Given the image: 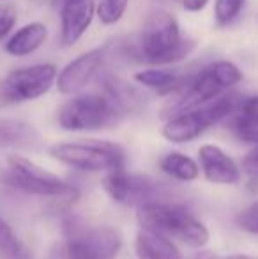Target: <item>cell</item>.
Listing matches in <instances>:
<instances>
[{
  "instance_id": "6da1fadb",
  "label": "cell",
  "mask_w": 258,
  "mask_h": 259,
  "mask_svg": "<svg viewBox=\"0 0 258 259\" xmlns=\"http://www.w3.org/2000/svg\"><path fill=\"white\" fill-rule=\"evenodd\" d=\"M138 45L140 64L154 67L184 60L195 50V41L182 37L179 21L165 9H154L149 13L143 30L138 34Z\"/></svg>"
},
{
  "instance_id": "7a4b0ae2",
  "label": "cell",
  "mask_w": 258,
  "mask_h": 259,
  "mask_svg": "<svg viewBox=\"0 0 258 259\" xmlns=\"http://www.w3.org/2000/svg\"><path fill=\"white\" fill-rule=\"evenodd\" d=\"M242 81V72L234 62L217 60L205 65L198 72L188 74L184 85L172 94V99L163 109V118L168 120L179 113L190 111L193 108L209 103L219 94L230 90L237 83Z\"/></svg>"
},
{
  "instance_id": "3957f363",
  "label": "cell",
  "mask_w": 258,
  "mask_h": 259,
  "mask_svg": "<svg viewBox=\"0 0 258 259\" xmlns=\"http://www.w3.org/2000/svg\"><path fill=\"white\" fill-rule=\"evenodd\" d=\"M136 217L141 228L152 229L168 238L180 240L195 249H202L209 242V229L188 208L175 203L149 201L138 206Z\"/></svg>"
},
{
  "instance_id": "277c9868",
  "label": "cell",
  "mask_w": 258,
  "mask_h": 259,
  "mask_svg": "<svg viewBox=\"0 0 258 259\" xmlns=\"http://www.w3.org/2000/svg\"><path fill=\"white\" fill-rule=\"evenodd\" d=\"M242 101L244 99L241 94L227 90V92L219 94L212 101L198 106V108L170 116L161 129L163 138L177 145L190 143V141L196 140L200 134L205 133L209 127H212L214 123L230 118L239 109Z\"/></svg>"
},
{
  "instance_id": "5b68a950",
  "label": "cell",
  "mask_w": 258,
  "mask_h": 259,
  "mask_svg": "<svg viewBox=\"0 0 258 259\" xmlns=\"http://www.w3.org/2000/svg\"><path fill=\"white\" fill-rule=\"evenodd\" d=\"M64 235L65 259H114L122 245L117 229L89 224L80 217L65 219Z\"/></svg>"
},
{
  "instance_id": "8992f818",
  "label": "cell",
  "mask_w": 258,
  "mask_h": 259,
  "mask_svg": "<svg viewBox=\"0 0 258 259\" xmlns=\"http://www.w3.org/2000/svg\"><path fill=\"white\" fill-rule=\"evenodd\" d=\"M122 116L104 94H82L62 104L57 120L64 131L89 133L114 127Z\"/></svg>"
},
{
  "instance_id": "52a82bcc",
  "label": "cell",
  "mask_w": 258,
  "mask_h": 259,
  "mask_svg": "<svg viewBox=\"0 0 258 259\" xmlns=\"http://www.w3.org/2000/svg\"><path fill=\"white\" fill-rule=\"evenodd\" d=\"M0 182L25 194L45 198H62L72 192L71 184L18 154L7 155L6 164L0 169Z\"/></svg>"
},
{
  "instance_id": "ba28073f",
  "label": "cell",
  "mask_w": 258,
  "mask_h": 259,
  "mask_svg": "<svg viewBox=\"0 0 258 259\" xmlns=\"http://www.w3.org/2000/svg\"><path fill=\"white\" fill-rule=\"evenodd\" d=\"M50 155L82 171H110L124 166V150L110 141H75L50 148Z\"/></svg>"
},
{
  "instance_id": "9c48e42d",
  "label": "cell",
  "mask_w": 258,
  "mask_h": 259,
  "mask_svg": "<svg viewBox=\"0 0 258 259\" xmlns=\"http://www.w3.org/2000/svg\"><path fill=\"white\" fill-rule=\"evenodd\" d=\"M53 64H34L11 71L0 81V101L4 104H21L35 101L50 92L57 83Z\"/></svg>"
},
{
  "instance_id": "30bf717a",
  "label": "cell",
  "mask_w": 258,
  "mask_h": 259,
  "mask_svg": "<svg viewBox=\"0 0 258 259\" xmlns=\"http://www.w3.org/2000/svg\"><path fill=\"white\" fill-rule=\"evenodd\" d=\"M108 64L106 46L89 50L71 60L62 71L57 74V89L60 94L72 96L82 92L83 89L90 85L97 76L104 71V65Z\"/></svg>"
},
{
  "instance_id": "8fae6325",
  "label": "cell",
  "mask_w": 258,
  "mask_h": 259,
  "mask_svg": "<svg viewBox=\"0 0 258 259\" xmlns=\"http://www.w3.org/2000/svg\"><path fill=\"white\" fill-rule=\"evenodd\" d=\"M103 184L108 196L117 203H124V205L140 206L143 203L152 201V198L156 196V184L151 177L128 173L124 166L106 171Z\"/></svg>"
},
{
  "instance_id": "7c38bea8",
  "label": "cell",
  "mask_w": 258,
  "mask_h": 259,
  "mask_svg": "<svg viewBox=\"0 0 258 259\" xmlns=\"http://www.w3.org/2000/svg\"><path fill=\"white\" fill-rule=\"evenodd\" d=\"M97 81L103 89V94L115 104V108L122 115H134V113H141L147 108L149 99L143 94V90H140L115 72L103 71L97 76Z\"/></svg>"
},
{
  "instance_id": "4fadbf2b",
  "label": "cell",
  "mask_w": 258,
  "mask_h": 259,
  "mask_svg": "<svg viewBox=\"0 0 258 259\" xmlns=\"http://www.w3.org/2000/svg\"><path fill=\"white\" fill-rule=\"evenodd\" d=\"M60 14V45L72 46L85 35L96 16L94 0H67L59 7Z\"/></svg>"
},
{
  "instance_id": "5bb4252c",
  "label": "cell",
  "mask_w": 258,
  "mask_h": 259,
  "mask_svg": "<svg viewBox=\"0 0 258 259\" xmlns=\"http://www.w3.org/2000/svg\"><path fill=\"white\" fill-rule=\"evenodd\" d=\"M198 159L203 177L212 184L232 185L241 180V169H239L237 162L217 145L200 147Z\"/></svg>"
},
{
  "instance_id": "9a60e30c",
  "label": "cell",
  "mask_w": 258,
  "mask_h": 259,
  "mask_svg": "<svg viewBox=\"0 0 258 259\" xmlns=\"http://www.w3.org/2000/svg\"><path fill=\"white\" fill-rule=\"evenodd\" d=\"M48 39V28L41 21H32L18 28L14 34L7 37L4 50L11 57H28L34 52H38Z\"/></svg>"
},
{
  "instance_id": "2e32d148",
  "label": "cell",
  "mask_w": 258,
  "mask_h": 259,
  "mask_svg": "<svg viewBox=\"0 0 258 259\" xmlns=\"http://www.w3.org/2000/svg\"><path fill=\"white\" fill-rule=\"evenodd\" d=\"M138 259H184L172 240L152 229L141 228L134 238Z\"/></svg>"
},
{
  "instance_id": "e0dca14e",
  "label": "cell",
  "mask_w": 258,
  "mask_h": 259,
  "mask_svg": "<svg viewBox=\"0 0 258 259\" xmlns=\"http://www.w3.org/2000/svg\"><path fill=\"white\" fill-rule=\"evenodd\" d=\"M188 74H177L173 71H166V69L151 67L138 71L134 74V81L140 87H145L149 90H154L159 96H172L175 94L180 87L184 85Z\"/></svg>"
},
{
  "instance_id": "ac0fdd59",
  "label": "cell",
  "mask_w": 258,
  "mask_h": 259,
  "mask_svg": "<svg viewBox=\"0 0 258 259\" xmlns=\"http://www.w3.org/2000/svg\"><path fill=\"white\" fill-rule=\"evenodd\" d=\"M39 133L21 120H0V148H35Z\"/></svg>"
},
{
  "instance_id": "d6986e66",
  "label": "cell",
  "mask_w": 258,
  "mask_h": 259,
  "mask_svg": "<svg viewBox=\"0 0 258 259\" xmlns=\"http://www.w3.org/2000/svg\"><path fill=\"white\" fill-rule=\"evenodd\" d=\"M161 169L165 171L168 177L175 178L180 182H193L200 175V166L196 164L191 157L179 154V152H170L161 159L159 162Z\"/></svg>"
},
{
  "instance_id": "ffe728a7",
  "label": "cell",
  "mask_w": 258,
  "mask_h": 259,
  "mask_svg": "<svg viewBox=\"0 0 258 259\" xmlns=\"http://www.w3.org/2000/svg\"><path fill=\"white\" fill-rule=\"evenodd\" d=\"M0 254L4 259H32L27 245L0 215Z\"/></svg>"
},
{
  "instance_id": "44dd1931",
  "label": "cell",
  "mask_w": 258,
  "mask_h": 259,
  "mask_svg": "<svg viewBox=\"0 0 258 259\" xmlns=\"http://www.w3.org/2000/svg\"><path fill=\"white\" fill-rule=\"evenodd\" d=\"M129 6V0H97L96 16L103 25H115L122 20Z\"/></svg>"
},
{
  "instance_id": "7402d4cb",
  "label": "cell",
  "mask_w": 258,
  "mask_h": 259,
  "mask_svg": "<svg viewBox=\"0 0 258 259\" xmlns=\"http://www.w3.org/2000/svg\"><path fill=\"white\" fill-rule=\"evenodd\" d=\"M246 6V0H216L214 2V20L217 27H228L232 25Z\"/></svg>"
},
{
  "instance_id": "603a6c76",
  "label": "cell",
  "mask_w": 258,
  "mask_h": 259,
  "mask_svg": "<svg viewBox=\"0 0 258 259\" xmlns=\"http://www.w3.org/2000/svg\"><path fill=\"white\" fill-rule=\"evenodd\" d=\"M232 125H253L258 123V96L248 97L239 106V109L230 116Z\"/></svg>"
},
{
  "instance_id": "cb8c5ba5",
  "label": "cell",
  "mask_w": 258,
  "mask_h": 259,
  "mask_svg": "<svg viewBox=\"0 0 258 259\" xmlns=\"http://www.w3.org/2000/svg\"><path fill=\"white\" fill-rule=\"evenodd\" d=\"M18 23V11L13 4L0 6V41L7 39L13 34L14 27Z\"/></svg>"
},
{
  "instance_id": "d4e9b609",
  "label": "cell",
  "mask_w": 258,
  "mask_h": 259,
  "mask_svg": "<svg viewBox=\"0 0 258 259\" xmlns=\"http://www.w3.org/2000/svg\"><path fill=\"white\" fill-rule=\"evenodd\" d=\"M237 224L241 229H244L246 233H253L258 235V201L251 203L248 208L241 211L237 215Z\"/></svg>"
},
{
  "instance_id": "484cf974",
  "label": "cell",
  "mask_w": 258,
  "mask_h": 259,
  "mask_svg": "<svg viewBox=\"0 0 258 259\" xmlns=\"http://www.w3.org/2000/svg\"><path fill=\"white\" fill-rule=\"evenodd\" d=\"M242 167H244V173L248 177V187L251 191H258V148L246 155Z\"/></svg>"
},
{
  "instance_id": "4316f807",
  "label": "cell",
  "mask_w": 258,
  "mask_h": 259,
  "mask_svg": "<svg viewBox=\"0 0 258 259\" xmlns=\"http://www.w3.org/2000/svg\"><path fill=\"white\" fill-rule=\"evenodd\" d=\"M232 131L237 134L239 140L258 147V123H253V125H232Z\"/></svg>"
},
{
  "instance_id": "83f0119b",
  "label": "cell",
  "mask_w": 258,
  "mask_h": 259,
  "mask_svg": "<svg viewBox=\"0 0 258 259\" xmlns=\"http://www.w3.org/2000/svg\"><path fill=\"white\" fill-rule=\"evenodd\" d=\"M195 259H258L253 256H246V254H234V256H217V254L212 252H202L198 254Z\"/></svg>"
},
{
  "instance_id": "f1b7e54d",
  "label": "cell",
  "mask_w": 258,
  "mask_h": 259,
  "mask_svg": "<svg viewBox=\"0 0 258 259\" xmlns=\"http://www.w3.org/2000/svg\"><path fill=\"white\" fill-rule=\"evenodd\" d=\"M182 2V7L186 11H190V13H198V11H202L203 7L209 4V0H180Z\"/></svg>"
},
{
  "instance_id": "f546056e",
  "label": "cell",
  "mask_w": 258,
  "mask_h": 259,
  "mask_svg": "<svg viewBox=\"0 0 258 259\" xmlns=\"http://www.w3.org/2000/svg\"><path fill=\"white\" fill-rule=\"evenodd\" d=\"M156 2H163V4H166V2H172V0H156Z\"/></svg>"
}]
</instances>
